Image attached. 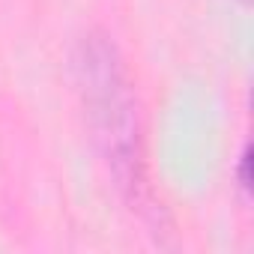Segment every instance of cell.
Instances as JSON below:
<instances>
[{
    "instance_id": "6da1fadb",
    "label": "cell",
    "mask_w": 254,
    "mask_h": 254,
    "mask_svg": "<svg viewBox=\"0 0 254 254\" xmlns=\"http://www.w3.org/2000/svg\"><path fill=\"white\" fill-rule=\"evenodd\" d=\"M75 84L81 90L96 144L129 200H144V162L138 114L117 45L105 33H87L72 54Z\"/></svg>"
},
{
    "instance_id": "7a4b0ae2",
    "label": "cell",
    "mask_w": 254,
    "mask_h": 254,
    "mask_svg": "<svg viewBox=\"0 0 254 254\" xmlns=\"http://www.w3.org/2000/svg\"><path fill=\"white\" fill-rule=\"evenodd\" d=\"M236 180H239L242 194L248 197V147H245V150H242V156H239V165H236Z\"/></svg>"
},
{
    "instance_id": "3957f363",
    "label": "cell",
    "mask_w": 254,
    "mask_h": 254,
    "mask_svg": "<svg viewBox=\"0 0 254 254\" xmlns=\"http://www.w3.org/2000/svg\"><path fill=\"white\" fill-rule=\"evenodd\" d=\"M242 3H248V0H242Z\"/></svg>"
}]
</instances>
